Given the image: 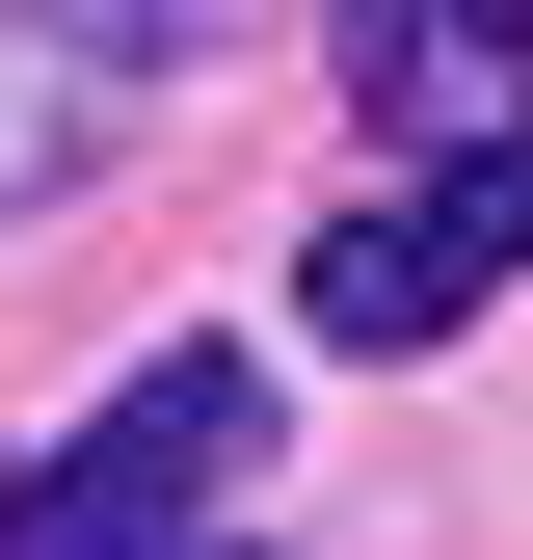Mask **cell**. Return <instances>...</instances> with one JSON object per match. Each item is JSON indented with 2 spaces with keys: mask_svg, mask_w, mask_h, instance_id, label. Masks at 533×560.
<instances>
[{
  "mask_svg": "<svg viewBox=\"0 0 533 560\" xmlns=\"http://www.w3.org/2000/svg\"><path fill=\"white\" fill-rule=\"evenodd\" d=\"M133 107H161L133 54H81L54 0H0V214H54L81 161H133Z\"/></svg>",
  "mask_w": 533,
  "mask_h": 560,
  "instance_id": "4",
  "label": "cell"
},
{
  "mask_svg": "<svg viewBox=\"0 0 533 560\" xmlns=\"http://www.w3.org/2000/svg\"><path fill=\"white\" fill-rule=\"evenodd\" d=\"M54 27H81V54H133V81H187V54H214L240 0H54Z\"/></svg>",
  "mask_w": 533,
  "mask_h": 560,
  "instance_id": "5",
  "label": "cell"
},
{
  "mask_svg": "<svg viewBox=\"0 0 533 560\" xmlns=\"http://www.w3.org/2000/svg\"><path fill=\"white\" fill-rule=\"evenodd\" d=\"M533 267V133H481V161H400V187H347V214L294 241V320L320 347H453Z\"/></svg>",
  "mask_w": 533,
  "mask_h": 560,
  "instance_id": "2",
  "label": "cell"
},
{
  "mask_svg": "<svg viewBox=\"0 0 533 560\" xmlns=\"http://www.w3.org/2000/svg\"><path fill=\"white\" fill-rule=\"evenodd\" d=\"M347 107L400 133V161L533 133V0H347Z\"/></svg>",
  "mask_w": 533,
  "mask_h": 560,
  "instance_id": "3",
  "label": "cell"
},
{
  "mask_svg": "<svg viewBox=\"0 0 533 560\" xmlns=\"http://www.w3.org/2000/svg\"><path fill=\"white\" fill-rule=\"evenodd\" d=\"M240 454H266V374H240V347H161V374H107L81 428L0 480V560H187Z\"/></svg>",
  "mask_w": 533,
  "mask_h": 560,
  "instance_id": "1",
  "label": "cell"
},
{
  "mask_svg": "<svg viewBox=\"0 0 533 560\" xmlns=\"http://www.w3.org/2000/svg\"><path fill=\"white\" fill-rule=\"evenodd\" d=\"M187 560H214V534H187Z\"/></svg>",
  "mask_w": 533,
  "mask_h": 560,
  "instance_id": "6",
  "label": "cell"
}]
</instances>
